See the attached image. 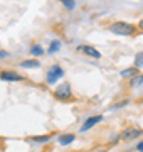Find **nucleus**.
<instances>
[{
    "label": "nucleus",
    "mask_w": 143,
    "mask_h": 152,
    "mask_svg": "<svg viewBox=\"0 0 143 152\" xmlns=\"http://www.w3.org/2000/svg\"><path fill=\"white\" fill-rule=\"evenodd\" d=\"M52 96H54L57 102H61V103H71V102L76 100L74 91H72L71 85H69L67 81L57 85V86L54 88V91H52Z\"/></svg>",
    "instance_id": "f03ea898"
},
{
    "label": "nucleus",
    "mask_w": 143,
    "mask_h": 152,
    "mask_svg": "<svg viewBox=\"0 0 143 152\" xmlns=\"http://www.w3.org/2000/svg\"><path fill=\"white\" fill-rule=\"evenodd\" d=\"M133 66L135 68H143V51H140V53H136L135 54V59H133Z\"/></svg>",
    "instance_id": "4468645a"
},
{
    "label": "nucleus",
    "mask_w": 143,
    "mask_h": 152,
    "mask_svg": "<svg viewBox=\"0 0 143 152\" xmlns=\"http://www.w3.org/2000/svg\"><path fill=\"white\" fill-rule=\"evenodd\" d=\"M94 152H108L106 149H101V151H94Z\"/></svg>",
    "instance_id": "4be33fe9"
},
{
    "label": "nucleus",
    "mask_w": 143,
    "mask_h": 152,
    "mask_svg": "<svg viewBox=\"0 0 143 152\" xmlns=\"http://www.w3.org/2000/svg\"><path fill=\"white\" fill-rule=\"evenodd\" d=\"M136 29H138V32H143V17L136 22Z\"/></svg>",
    "instance_id": "6ab92c4d"
},
{
    "label": "nucleus",
    "mask_w": 143,
    "mask_h": 152,
    "mask_svg": "<svg viewBox=\"0 0 143 152\" xmlns=\"http://www.w3.org/2000/svg\"><path fill=\"white\" fill-rule=\"evenodd\" d=\"M135 149H136L138 152H143V140H140V142H138V144H136V147H135Z\"/></svg>",
    "instance_id": "412c9836"
},
{
    "label": "nucleus",
    "mask_w": 143,
    "mask_h": 152,
    "mask_svg": "<svg viewBox=\"0 0 143 152\" xmlns=\"http://www.w3.org/2000/svg\"><path fill=\"white\" fill-rule=\"evenodd\" d=\"M138 73H140V69H138V68L130 66V68H126V69H121L120 71V78H121V80H125V81H128L130 78H133V76L138 75Z\"/></svg>",
    "instance_id": "6e6552de"
},
{
    "label": "nucleus",
    "mask_w": 143,
    "mask_h": 152,
    "mask_svg": "<svg viewBox=\"0 0 143 152\" xmlns=\"http://www.w3.org/2000/svg\"><path fill=\"white\" fill-rule=\"evenodd\" d=\"M29 51H30V54L34 56V58H39V56H42L46 53L44 49H42V46H40V44H32V46H30V49H29Z\"/></svg>",
    "instance_id": "f8f14e48"
},
{
    "label": "nucleus",
    "mask_w": 143,
    "mask_h": 152,
    "mask_svg": "<svg viewBox=\"0 0 143 152\" xmlns=\"http://www.w3.org/2000/svg\"><path fill=\"white\" fill-rule=\"evenodd\" d=\"M74 140H76V135H74V134H62V135H59V139H57V144H61V145H69V144H72Z\"/></svg>",
    "instance_id": "9b49d317"
},
{
    "label": "nucleus",
    "mask_w": 143,
    "mask_h": 152,
    "mask_svg": "<svg viewBox=\"0 0 143 152\" xmlns=\"http://www.w3.org/2000/svg\"><path fill=\"white\" fill-rule=\"evenodd\" d=\"M20 68H25V69H35V68H40V63H39L37 58H34V59H24L19 63Z\"/></svg>",
    "instance_id": "1a4fd4ad"
},
{
    "label": "nucleus",
    "mask_w": 143,
    "mask_h": 152,
    "mask_svg": "<svg viewBox=\"0 0 143 152\" xmlns=\"http://www.w3.org/2000/svg\"><path fill=\"white\" fill-rule=\"evenodd\" d=\"M76 53L88 56V58H93V59H101V53L91 44H79L76 48Z\"/></svg>",
    "instance_id": "423d86ee"
},
{
    "label": "nucleus",
    "mask_w": 143,
    "mask_h": 152,
    "mask_svg": "<svg viewBox=\"0 0 143 152\" xmlns=\"http://www.w3.org/2000/svg\"><path fill=\"white\" fill-rule=\"evenodd\" d=\"M59 49H61V41L54 39V41H52V42L49 44V49H47V51H49L51 54H56V53H57Z\"/></svg>",
    "instance_id": "dca6fc26"
},
{
    "label": "nucleus",
    "mask_w": 143,
    "mask_h": 152,
    "mask_svg": "<svg viewBox=\"0 0 143 152\" xmlns=\"http://www.w3.org/2000/svg\"><path fill=\"white\" fill-rule=\"evenodd\" d=\"M128 103H130V100H121V102H118L116 105H113V110H116V108H123V107H126Z\"/></svg>",
    "instance_id": "f3484780"
},
{
    "label": "nucleus",
    "mask_w": 143,
    "mask_h": 152,
    "mask_svg": "<svg viewBox=\"0 0 143 152\" xmlns=\"http://www.w3.org/2000/svg\"><path fill=\"white\" fill-rule=\"evenodd\" d=\"M108 31L115 36H123V37H135L138 36V29L136 24H131V22L126 20H113L108 24Z\"/></svg>",
    "instance_id": "f257e3e1"
},
{
    "label": "nucleus",
    "mask_w": 143,
    "mask_h": 152,
    "mask_svg": "<svg viewBox=\"0 0 143 152\" xmlns=\"http://www.w3.org/2000/svg\"><path fill=\"white\" fill-rule=\"evenodd\" d=\"M10 56V53H7V51H4V49H0V59H7Z\"/></svg>",
    "instance_id": "a211bd4d"
},
{
    "label": "nucleus",
    "mask_w": 143,
    "mask_h": 152,
    "mask_svg": "<svg viewBox=\"0 0 143 152\" xmlns=\"http://www.w3.org/2000/svg\"><path fill=\"white\" fill-rule=\"evenodd\" d=\"M142 85H143V73H138V75H135L133 78L128 80V88H131V90L142 86Z\"/></svg>",
    "instance_id": "9d476101"
},
{
    "label": "nucleus",
    "mask_w": 143,
    "mask_h": 152,
    "mask_svg": "<svg viewBox=\"0 0 143 152\" xmlns=\"http://www.w3.org/2000/svg\"><path fill=\"white\" fill-rule=\"evenodd\" d=\"M120 140H121V139H120V134H118V135H115L113 139H111V142H110V144H111V145H116V144H118Z\"/></svg>",
    "instance_id": "aec40b11"
},
{
    "label": "nucleus",
    "mask_w": 143,
    "mask_h": 152,
    "mask_svg": "<svg viewBox=\"0 0 143 152\" xmlns=\"http://www.w3.org/2000/svg\"><path fill=\"white\" fill-rule=\"evenodd\" d=\"M29 142H35V144H46L51 140V135H32L27 139Z\"/></svg>",
    "instance_id": "ddd939ff"
},
{
    "label": "nucleus",
    "mask_w": 143,
    "mask_h": 152,
    "mask_svg": "<svg viewBox=\"0 0 143 152\" xmlns=\"http://www.w3.org/2000/svg\"><path fill=\"white\" fill-rule=\"evenodd\" d=\"M61 4H62V7L66 9V10L72 12L74 9H76V0H59Z\"/></svg>",
    "instance_id": "2eb2a0df"
},
{
    "label": "nucleus",
    "mask_w": 143,
    "mask_h": 152,
    "mask_svg": "<svg viewBox=\"0 0 143 152\" xmlns=\"http://www.w3.org/2000/svg\"><path fill=\"white\" fill-rule=\"evenodd\" d=\"M0 80L2 81H7V83H20V81H25L27 78L17 71H12V69H0Z\"/></svg>",
    "instance_id": "20e7f679"
},
{
    "label": "nucleus",
    "mask_w": 143,
    "mask_h": 152,
    "mask_svg": "<svg viewBox=\"0 0 143 152\" xmlns=\"http://www.w3.org/2000/svg\"><path fill=\"white\" fill-rule=\"evenodd\" d=\"M62 76H64V69H62L59 64H52L49 69H47V73H46V83H47L49 86H52V85H56L59 80H62Z\"/></svg>",
    "instance_id": "7ed1b4c3"
},
{
    "label": "nucleus",
    "mask_w": 143,
    "mask_h": 152,
    "mask_svg": "<svg viewBox=\"0 0 143 152\" xmlns=\"http://www.w3.org/2000/svg\"><path fill=\"white\" fill-rule=\"evenodd\" d=\"M99 122H103V115H94V117H88V118L84 120V124L81 125L79 132H83V134H84V132L91 130V129H93V127H96Z\"/></svg>",
    "instance_id": "0eeeda50"
},
{
    "label": "nucleus",
    "mask_w": 143,
    "mask_h": 152,
    "mask_svg": "<svg viewBox=\"0 0 143 152\" xmlns=\"http://www.w3.org/2000/svg\"><path fill=\"white\" fill-rule=\"evenodd\" d=\"M142 135H143L142 129H138V127H125L120 134V139L130 142V140H135V139H138V137H142Z\"/></svg>",
    "instance_id": "39448f33"
}]
</instances>
